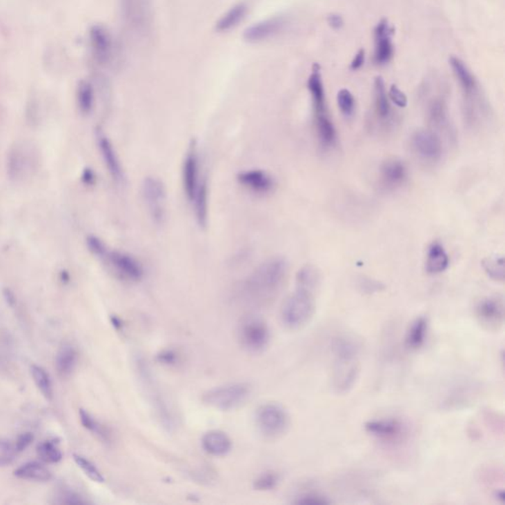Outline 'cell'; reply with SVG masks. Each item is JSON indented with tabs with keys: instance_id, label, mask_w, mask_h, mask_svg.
Wrapping results in <instances>:
<instances>
[{
	"instance_id": "cell-1",
	"label": "cell",
	"mask_w": 505,
	"mask_h": 505,
	"mask_svg": "<svg viewBox=\"0 0 505 505\" xmlns=\"http://www.w3.org/2000/svg\"><path fill=\"white\" fill-rule=\"evenodd\" d=\"M288 273V263L286 259L281 257L268 259L248 275L241 286V293L249 301H270L281 290Z\"/></svg>"
},
{
	"instance_id": "cell-2",
	"label": "cell",
	"mask_w": 505,
	"mask_h": 505,
	"mask_svg": "<svg viewBox=\"0 0 505 505\" xmlns=\"http://www.w3.org/2000/svg\"><path fill=\"white\" fill-rule=\"evenodd\" d=\"M333 391L337 395L350 393L359 378V346L350 337H339L333 344Z\"/></svg>"
},
{
	"instance_id": "cell-3",
	"label": "cell",
	"mask_w": 505,
	"mask_h": 505,
	"mask_svg": "<svg viewBox=\"0 0 505 505\" xmlns=\"http://www.w3.org/2000/svg\"><path fill=\"white\" fill-rule=\"evenodd\" d=\"M315 313L314 293L296 288L281 308L282 324L289 330H300L308 325Z\"/></svg>"
},
{
	"instance_id": "cell-4",
	"label": "cell",
	"mask_w": 505,
	"mask_h": 505,
	"mask_svg": "<svg viewBox=\"0 0 505 505\" xmlns=\"http://www.w3.org/2000/svg\"><path fill=\"white\" fill-rule=\"evenodd\" d=\"M252 393L253 387L250 383H228L206 391L203 395V402L208 407L228 412L245 405Z\"/></svg>"
},
{
	"instance_id": "cell-5",
	"label": "cell",
	"mask_w": 505,
	"mask_h": 505,
	"mask_svg": "<svg viewBox=\"0 0 505 505\" xmlns=\"http://www.w3.org/2000/svg\"><path fill=\"white\" fill-rule=\"evenodd\" d=\"M307 87L313 104L314 121L317 135L321 137H330L336 132V126L330 119L326 100L325 87H324L321 68L319 64H314L310 75Z\"/></svg>"
},
{
	"instance_id": "cell-6",
	"label": "cell",
	"mask_w": 505,
	"mask_h": 505,
	"mask_svg": "<svg viewBox=\"0 0 505 505\" xmlns=\"http://www.w3.org/2000/svg\"><path fill=\"white\" fill-rule=\"evenodd\" d=\"M38 164V152L29 142H15L9 149L6 169L10 180L23 182L31 178L37 171Z\"/></svg>"
},
{
	"instance_id": "cell-7",
	"label": "cell",
	"mask_w": 505,
	"mask_h": 505,
	"mask_svg": "<svg viewBox=\"0 0 505 505\" xmlns=\"http://www.w3.org/2000/svg\"><path fill=\"white\" fill-rule=\"evenodd\" d=\"M237 337L240 346L248 353H261L270 344V328L261 316L250 314L241 318Z\"/></svg>"
},
{
	"instance_id": "cell-8",
	"label": "cell",
	"mask_w": 505,
	"mask_h": 505,
	"mask_svg": "<svg viewBox=\"0 0 505 505\" xmlns=\"http://www.w3.org/2000/svg\"><path fill=\"white\" fill-rule=\"evenodd\" d=\"M255 422L259 433L265 437L277 438L288 431L289 415L279 404L267 403L257 408Z\"/></svg>"
},
{
	"instance_id": "cell-9",
	"label": "cell",
	"mask_w": 505,
	"mask_h": 505,
	"mask_svg": "<svg viewBox=\"0 0 505 505\" xmlns=\"http://www.w3.org/2000/svg\"><path fill=\"white\" fill-rule=\"evenodd\" d=\"M141 192L151 219L158 225L164 224L167 213V190L164 183L157 177H146Z\"/></svg>"
},
{
	"instance_id": "cell-10",
	"label": "cell",
	"mask_w": 505,
	"mask_h": 505,
	"mask_svg": "<svg viewBox=\"0 0 505 505\" xmlns=\"http://www.w3.org/2000/svg\"><path fill=\"white\" fill-rule=\"evenodd\" d=\"M365 430L372 437L386 444H399L407 438L408 426L397 417L371 419L364 426Z\"/></svg>"
},
{
	"instance_id": "cell-11",
	"label": "cell",
	"mask_w": 505,
	"mask_h": 505,
	"mask_svg": "<svg viewBox=\"0 0 505 505\" xmlns=\"http://www.w3.org/2000/svg\"><path fill=\"white\" fill-rule=\"evenodd\" d=\"M482 385L477 381L464 379L449 388L442 402L445 410H461L472 405L481 396Z\"/></svg>"
},
{
	"instance_id": "cell-12",
	"label": "cell",
	"mask_w": 505,
	"mask_h": 505,
	"mask_svg": "<svg viewBox=\"0 0 505 505\" xmlns=\"http://www.w3.org/2000/svg\"><path fill=\"white\" fill-rule=\"evenodd\" d=\"M101 260L105 261L117 275L125 281L137 282L143 279L144 270L141 264L128 253L108 248Z\"/></svg>"
},
{
	"instance_id": "cell-13",
	"label": "cell",
	"mask_w": 505,
	"mask_h": 505,
	"mask_svg": "<svg viewBox=\"0 0 505 505\" xmlns=\"http://www.w3.org/2000/svg\"><path fill=\"white\" fill-rule=\"evenodd\" d=\"M475 315L484 329L497 332L504 324V298L497 295L483 298L475 307Z\"/></svg>"
},
{
	"instance_id": "cell-14",
	"label": "cell",
	"mask_w": 505,
	"mask_h": 505,
	"mask_svg": "<svg viewBox=\"0 0 505 505\" xmlns=\"http://www.w3.org/2000/svg\"><path fill=\"white\" fill-rule=\"evenodd\" d=\"M410 146L415 155L426 162L439 161L442 157V139L430 130H417L410 137Z\"/></svg>"
},
{
	"instance_id": "cell-15",
	"label": "cell",
	"mask_w": 505,
	"mask_h": 505,
	"mask_svg": "<svg viewBox=\"0 0 505 505\" xmlns=\"http://www.w3.org/2000/svg\"><path fill=\"white\" fill-rule=\"evenodd\" d=\"M201 180H203V178H201V173H199V160L197 142L196 141H192L187 152H186L185 158H184L182 167L184 192H185L186 197L190 201H192L194 199Z\"/></svg>"
},
{
	"instance_id": "cell-16",
	"label": "cell",
	"mask_w": 505,
	"mask_h": 505,
	"mask_svg": "<svg viewBox=\"0 0 505 505\" xmlns=\"http://www.w3.org/2000/svg\"><path fill=\"white\" fill-rule=\"evenodd\" d=\"M121 13L130 28L142 32L150 25L151 8L149 0H121Z\"/></svg>"
},
{
	"instance_id": "cell-17",
	"label": "cell",
	"mask_w": 505,
	"mask_h": 505,
	"mask_svg": "<svg viewBox=\"0 0 505 505\" xmlns=\"http://www.w3.org/2000/svg\"><path fill=\"white\" fill-rule=\"evenodd\" d=\"M137 365H139V372L141 373V380L143 381L146 387L150 388L151 402L155 406V412L157 413L164 428L172 430L175 428V421H174L171 410H170L166 402L164 401L159 392L156 390L155 381H153L152 375H151L148 365L141 360H139Z\"/></svg>"
},
{
	"instance_id": "cell-18",
	"label": "cell",
	"mask_w": 505,
	"mask_h": 505,
	"mask_svg": "<svg viewBox=\"0 0 505 505\" xmlns=\"http://www.w3.org/2000/svg\"><path fill=\"white\" fill-rule=\"evenodd\" d=\"M286 24V18L281 17V16L268 18V19L255 23L252 26L248 27L244 31L243 38L249 43L264 42L279 34Z\"/></svg>"
},
{
	"instance_id": "cell-19",
	"label": "cell",
	"mask_w": 505,
	"mask_h": 505,
	"mask_svg": "<svg viewBox=\"0 0 505 505\" xmlns=\"http://www.w3.org/2000/svg\"><path fill=\"white\" fill-rule=\"evenodd\" d=\"M375 52L374 61L376 63L386 64L391 61L394 55V47L392 43L393 28L390 26L386 19H382L375 28Z\"/></svg>"
},
{
	"instance_id": "cell-20",
	"label": "cell",
	"mask_w": 505,
	"mask_h": 505,
	"mask_svg": "<svg viewBox=\"0 0 505 505\" xmlns=\"http://www.w3.org/2000/svg\"><path fill=\"white\" fill-rule=\"evenodd\" d=\"M237 181L246 189L261 195L272 192L275 185L273 176L267 171L260 169H250L240 172L237 175Z\"/></svg>"
},
{
	"instance_id": "cell-21",
	"label": "cell",
	"mask_w": 505,
	"mask_h": 505,
	"mask_svg": "<svg viewBox=\"0 0 505 505\" xmlns=\"http://www.w3.org/2000/svg\"><path fill=\"white\" fill-rule=\"evenodd\" d=\"M408 179L407 165L399 158H389L380 167V181L389 190L397 189Z\"/></svg>"
},
{
	"instance_id": "cell-22",
	"label": "cell",
	"mask_w": 505,
	"mask_h": 505,
	"mask_svg": "<svg viewBox=\"0 0 505 505\" xmlns=\"http://www.w3.org/2000/svg\"><path fill=\"white\" fill-rule=\"evenodd\" d=\"M97 142L101 155L110 175L117 183H123L125 180V174L112 142L101 130L97 132Z\"/></svg>"
},
{
	"instance_id": "cell-23",
	"label": "cell",
	"mask_w": 505,
	"mask_h": 505,
	"mask_svg": "<svg viewBox=\"0 0 505 505\" xmlns=\"http://www.w3.org/2000/svg\"><path fill=\"white\" fill-rule=\"evenodd\" d=\"M201 446L211 456L227 455L232 449L230 437L221 430H210L204 435Z\"/></svg>"
},
{
	"instance_id": "cell-24",
	"label": "cell",
	"mask_w": 505,
	"mask_h": 505,
	"mask_svg": "<svg viewBox=\"0 0 505 505\" xmlns=\"http://www.w3.org/2000/svg\"><path fill=\"white\" fill-rule=\"evenodd\" d=\"M449 63L464 94L467 98L474 97L477 92V83L476 78L472 75L468 66L462 59L457 57H450Z\"/></svg>"
},
{
	"instance_id": "cell-25",
	"label": "cell",
	"mask_w": 505,
	"mask_h": 505,
	"mask_svg": "<svg viewBox=\"0 0 505 505\" xmlns=\"http://www.w3.org/2000/svg\"><path fill=\"white\" fill-rule=\"evenodd\" d=\"M428 332V320L426 317L415 318L408 326L406 333L405 344L408 350H417L426 343Z\"/></svg>"
},
{
	"instance_id": "cell-26",
	"label": "cell",
	"mask_w": 505,
	"mask_h": 505,
	"mask_svg": "<svg viewBox=\"0 0 505 505\" xmlns=\"http://www.w3.org/2000/svg\"><path fill=\"white\" fill-rule=\"evenodd\" d=\"M449 267V256L440 243L433 242L429 246L426 255V270L428 274L438 275Z\"/></svg>"
},
{
	"instance_id": "cell-27",
	"label": "cell",
	"mask_w": 505,
	"mask_h": 505,
	"mask_svg": "<svg viewBox=\"0 0 505 505\" xmlns=\"http://www.w3.org/2000/svg\"><path fill=\"white\" fill-rule=\"evenodd\" d=\"M374 106L377 118L382 121H386L391 118L392 109L390 105V99L386 90L384 79L382 77H376L374 82Z\"/></svg>"
},
{
	"instance_id": "cell-28",
	"label": "cell",
	"mask_w": 505,
	"mask_h": 505,
	"mask_svg": "<svg viewBox=\"0 0 505 505\" xmlns=\"http://www.w3.org/2000/svg\"><path fill=\"white\" fill-rule=\"evenodd\" d=\"M248 10L249 8L245 2L235 4L218 19L215 24V30L219 33H224L235 28L245 19Z\"/></svg>"
},
{
	"instance_id": "cell-29",
	"label": "cell",
	"mask_w": 505,
	"mask_h": 505,
	"mask_svg": "<svg viewBox=\"0 0 505 505\" xmlns=\"http://www.w3.org/2000/svg\"><path fill=\"white\" fill-rule=\"evenodd\" d=\"M190 203L194 206L197 224L204 228L208 225V187L206 179L203 178L201 180L199 189Z\"/></svg>"
},
{
	"instance_id": "cell-30",
	"label": "cell",
	"mask_w": 505,
	"mask_h": 505,
	"mask_svg": "<svg viewBox=\"0 0 505 505\" xmlns=\"http://www.w3.org/2000/svg\"><path fill=\"white\" fill-rule=\"evenodd\" d=\"M15 477L26 481L48 482L52 479V473L42 463L28 462L23 464L14 471Z\"/></svg>"
},
{
	"instance_id": "cell-31",
	"label": "cell",
	"mask_w": 505,
	"mask_h": 505,
	"mask_svg": "<svg viewBox=\"0 0 505 505\" xmlns=\"http://www.w3.org/2000/svg\"><path fill=\"white\" fill-rule=\"evenodd\" d=\"M321 275L320 270L315 266L306 265L298 270L296 275V288L304 289L315 295L317 289L320 286Z\"/></svg>"
},
{
	"instance_id": "cell-32",
	"label": "cell",
	"mask_w": 505,
	"mask_h": 505,
	"mask_svg": "<svg viewBox=\"0 0 505 505\" xmlns=\"http://www.w3.org/2000/svg\"><path fill=\"white\" fill-rule=\"evenodd\" d=\"M77 364V353L70 344H64L56 357L57 370L63 377L70 375Z\"/></svg>"
},
{
	"instance_id": "cell-33",
	"label": "cell",
	"mask_w": 505,
	"mask_h": 505,
	"mask_svg": "<svg viewBox=\"0 0 505 505\" xmlns=\"http://www.w3.org/2000/svg\"><path fill=\"white\" fill-rule=\"evenodd\" d=\"M428 119L435 128L449 130L448 109L442 99L436 98L431 101L428 108Z\"/></svg>"
},
{
	"instance_id": "cell-34",
	"label": "cell",
	"mask_w": 505,
	"mask_h": 505,
	"mask_svg": "<svg viewBox=\"0 0 505 505\" xmlns=\"http://www.w3.org/2000/svg\"><path fill=\"white\" fill-rule=\"evenodd\" d=\"M80 422H81L82 426H84L87 430L90 431L92 435L98 437L101 442L104 443H110L111 442V433L109 429L103 426L100 422H98L93 415L89 414L87 410H79Z\"/></svg>"
},
{
	"instance_id": "cell-35",
	"label": "cell",
	"mask_w": 505,
	"mask_h": 505,
	"mask_svg": "<svg viewBox=\"0 0 505 505\" xmlns=\"http://www.w3.org/2000/svg\"><path fill=\"white\" fill-rule=\"evenodd\" d=\"M30 371H31L32 378L39 391L47 400H52L54 389H52V382L50 374L42 366L36 364L32 365Z\"/></svg>"
},
{
	"instance_id": "cell-36",
	"label": "cell",
	"mask_w": 505,
	"mask_h": 505,
	"mask_svg": "<svg viewBox=\"0 0 505 505\" xmlns=\"http://www.w3.org/2000/svg\"><path fill=\"white\" fill-rule=\"evenodd\" d=\"M482 267L491 279L504 282L505 275L504 257H488L482 261Z\"/></svg>"
},
{
	"instance_id": "cell-37",
	"label": "cell",
	"mask_w": 505,
	"mask_h": 505,
	"mask_svg": "<svg viewBox=\"0 0 505 505\" xmlns=\"http://www.w3.org/2000/svg\"><path fill=\"white\" fill-rule=\"evenodd\" d=\"M37 454L43 462L47 464H57L63 459L61 449L52 440L41 442L37 447Z\"/></svg>"
},
{
	"instance_id": "cell-38",
	"label": "cell",
	"mask_w": 505,
	"mask_h": 505,
	"mask_svg": "<svg viewBox=\"0 0 505 505\" xmlns=\"http://www.w3.org/2000/svg\"><path fill=\"white\" fill-rule=\"evenodd\" d=\"M94 42L99 59L106 61L111 57L112 41L105 30L98 28L94 31Z\"/></svg>"
},
{
	"instance_id": "cell-39",
	"label": "cell",
	"mask_w": 505,
	"mask_h": 505,
	"mask_svg": "<svg viewBox=\"0 0 505 505\" xmlns=\"http://www.w3.org/2000/svg\"><path fill=\"white\" fill-rule=\"evenodd\" d=\"M73 460H75L78 467L83 471L84 474L89 479H92V481L99 484L104 483L105 477L103 476L102 473L100 472V470L96 467L95 464L92 463L90 460L85 458L83 456L78 455V454L73 455Z\"/></svg>"
},
{
	"instance_id": "cell-40",
	"label": "cell",
	"mask_w": 505,
	"mask_h": 505,
	"mask_svg": "<svg viewBox=\"0 0 505 505\" xmlns=\"http://www.w3.org/2000/svg\"><path fill=\"white\" fill-rule=\"evenodd\" d=\"M279 482H281V476H279V473L274 472V471H268V472L263 473L255 479L253 486L256 491H272L279 486Z\"/></svg>"
},
{
	"instance_id": "cell-41",
	"label": "cell",
	"mask_w": 505,
	"mask_h": 505,
	"mask_svg": "<svg viewBox=\"0 0 505 505\" xmlns=\"http://www.w3.org/2000/svg\"><path fill=\"white\" fill-rule=\"evenodd\" d=\"M337 102L339 111L346 118H351L353 116L357 104H355V96L348 89H341L337 92Z\"/></svg>"
},
{
	"instance_id": "cell-42",
	"label": "cell",
	"mask_w": 505,
	"mask_h": 505,
	"mask_svg": "<svg viewBox=\"0 0 505 505\" xmlns=\"http://www.w3.org/2000/svg\"><path fill=\"white\" fill-rule=\"evenodd\" d=\"M15 443L0 438V467L10 465L17 456Z\"/></svg>"
},
{
	"instance_id": "cell-43",
	"label": "cell",
	"mask_w": 505,
	"mask_h": 505,
	"mask_svg": "<svg viewBox=\"0 0 505 505\" xmlns=\"http://www.w3.org/2000/svg\"><path fill=\"white\" fill-rule=\"evenodd\" d=\"M293 504L304 505H324L330 504V502L328 497L315 493H306L295 498Z\"/></svg>"
},
{
	"instance_id": "cell-44",
	"label": "cell",
	"mask_w": 505,
	"mask_h": 505,
	"mask_svg": "<svg viewBox=\"0 0 505 505\" xmlns=\"http://www.w3.org/2000/svg\"><path fill=\"white\" fill-rule=\"evenodd\" d=\"M93 90L89 85L84 84L79 91V107L81 111L87 114L93 108Z\"/></svg>"
},
{
	"instance_id": "cell-45",
	"label": "cell",
	"mask_w": 505,
	"mask_h": 505,
	"mask_svg": "<svg viewBox=\"0 0 505 505\" xmlns=\"http://www.w3.org/2000/svg\"><path fill=\"white\" fill-rule=\"evenodd\" d=\"M390 100L399 108H406L408 105V97L397 85H392L388 93Z\"/></svg>"
},
{
	"instance_id": "cell-46",
	"label": "cell",
	"mask_w": 505,
	"mask_h": 505,
	"mask_svg": "<svg viewBox=\"0 0 505 505\" xmlns=\"http://www.w3.org/2000/svg\"><path fill=\"white\" fill-rule=\"evenodd\" d=\"M359 288H362L364 293H377V291H380L381 289L384 288V286H383L381 282L374 281V279H365V277H364V279H362L359 281Z\"/></svg>"
},
{
	"instance_id": "cell-47",
	"label": "cell",
	"mask_w": 505,
	"mask_h": 505,
	"mask_svg": "<svg viewBox=\"0 0 505 505\" xmlns=\"http://www.w3.org/2000/svg\"><path fill=\"white\" fill-rule=\"evenodd\" d=\"M158 360L163 364L174 365L177 364L179 360L178 355L175 351L172 350H166L161 351L160 355H158Z\"/></svg>"
},
{
	"instance_id": "cell-48",
	"label": "cell",
	"mask_w": 505,
	"mask_h": 505,
	"mask_svg": "<svg viewBox=\"0 0 505 505\" xmlns=\"http://www.w3.org/2000/svg\"><path fill=\"white\" fill-rule=\"evenodd\" d=\"M32 442H33V435L31 433H23V435H20L14 442L18 453L26 449L31 444Z\"/></svg>"
},
{
	"instance_id": "cell-49",
	"label": "cell",
	"mask_w": 505,
	"mask_h": 505,
	"mask_svg": "<svg viewBox=\"0 0 505 505\" xmlns=\"http://www.w3.org/2000/svg\"><path fill=\"white\" fill-rule=\"evenodd\" d=\"M365 61V50H359L355 57H353V61L350 63V70L355 71L360 70L364 66Z\"/></svg>"
},
{
	"instance_id": "cell-50",
	"label": "cell",
	"mask_w": 505,
	"mask_h": 505,
	"mask_svg": "<svg viewBox=\"0 0 505 505\" xmlns=\"http://www.w3.org/2000/svg\"><path fill=\"white\" fill-rule=\"evenodd\" d=\"M328 24L333 29L339 30L344 26V19L341 15L339 14H330L327 18Z\"/></svg>"
},
{
	"instance_id": "cell-51",
	"label": "cell",
	"mask_w": 505,
	"mask_h": 505,
	"mask_svg": "<svg viewBox=\"0 0 505 505\" xmlns=\"http://www.w3.org/2000/svg\"><path fill=\"white\" fill-rule=\"evenodd\" d=\"M84 177H86L84 180L87 184H93L94 181H95V175H94L93 172L90 171V170H87V171L85 172Z\"/></svg>"
}]
</instances>
